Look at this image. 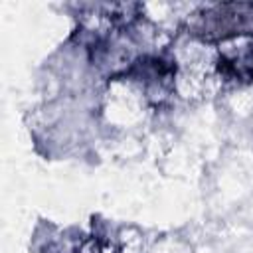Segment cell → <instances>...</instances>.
<instances>
[{
  "instance_id": "obj_1",
  "label": "cell",
  "mask_w": 253,
  "mask_h": 253,
  "mask_svg": "<svg viewBox=\"0 0 253 253\" xmlns=\"http://www.w3.org/2000/svg\"><path fill=\"white\" fill-rule=\"evenodd\" d=\"M215 65L223 77L251 81L253 79V36L237 34L221 40Z\"/></svg>"
}]
</instances>
